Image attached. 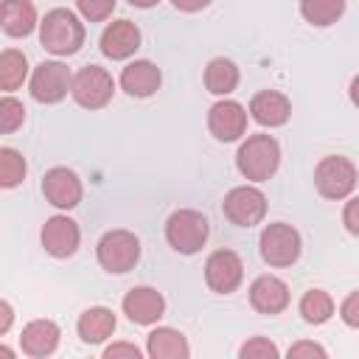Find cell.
I'll return each instance as SVG.
<instances>
[{
    "label": "cell",
    "mask_w": 359,
    "mask_h": 359,
    "mask_svg": "<svg viewBox=\"0 0 359 359\" xmlns=\"http://www.w3.org/2000/svg\"><path fill=\"white\" fill-rule=\"evenodd\" d=\"M238 356H241V359H278L280 351H278V345L269 342L266 337H252V339H247V342L238 348Z\"/></svg>",
    "instance_id": "f1b7e54d"
},
{
    "label": "cell",
    "mask_w": 359,
    "mask_h": 359,
    "mask_svg": "<svg viewBox=\"0 0 359 359\" xmlns=\"http://www.w3.org/2000/svg\"><path fill=\"white\" fill-rule=\"evenodd\" d=\"M208 219L199 213V210H191V208H182V210H174L165 222V241L171 250L182 252V255H194L205 247L208 241Z\"/></svg>",
    "instance_id": "3957f363"
},
{
    "label": "cell",
    "mask_w": 359,
    "mask_h": 359,
    "mask_svg": "<svg viewBox=\"0 0 359 359\" xmlns=\"http://www.w3.org/2000/svg\"><path fill=\"white\" fill-rule=\"evenodd\" d=\"M39 238H42V247H45L48 255H53V258H70L79 250L81 233H79V224L70 216H50L42 224V236Z\"/></svg>",
    "instance_id": "4fadbf2b"
},
{
    "label": "cell",
    "mask_w": 359,
    "mask_h": 359,
    "mask_svg": "<svg viewBox=\"0 0 359 359\" xmlns=\"http://www.w3.org/2000/svg\"><path fill=\"white\" fill-rule=\"evenodd\" d=\"M59 325L53 320H31L20 334V348L31 359H45L59 345Z\"/></svg>",
    "instance_id": "ac0fdd59"
},
{
    "label": "cell",
    "mask_w": 359,
    "mask_h": 359,
    "mask_svg": "<svg viewBox=\"0 0 359 359\" xmlns=\"http://www.w3.org/2000/svg\"><path fill=\"white\" fill-rule=\"evenodd\" d=\"M140 48V31L132 20H118V22H109L101 34V53L107 59H129L135 50Z\"/></svg>",
    "instance_id": "9a60e30c"
},
{
    "label": "cell",
    "mask_w": 359,
    "mask_h": 359,
    "mask_svg": "<svg viewBox=\"0 0 359 359\" xmlns=\"http://www.w3.org/2000/svg\"><path fill=\"white\" fill-rule=\"evenodd\" d=\"M42 194H45V199H48L53 208L70 210V208H76V205L81 202L84 188H81V180H79L70 168L56 165V168L45 171V177H42Z\"/></svg>",
    "instance_id": "7c38bea8"
},
{
    "label": "cell",
    "mask_w": 359,
    "mask_h": 359,
    "mask_svg": "<svg viewBox=\"0 0 359 359\" xmlns=\"http://www.w3.org/2000/svg\"><path fill=\"white\" fill-rule=\"evenodd\" d=\"M300 314L306 323L311 325H323L325 320H331L334 314V300L328 292L323 289H309L303 297H300Z\"/></svg>",
    "instance_id": "484cf974"
},
{
    "label": "cell",
    "mask_w": 359,
    "mask_h": 359,
    "mask_svg": "<svg viewBox=\"0 0 359 359\" xmlns=\"http://www.w3.org/2000/svg\"><path fill=\"white\" fill-rule=\"evenodd\" d=\"M0 25L8 36H28L36 25V8L31 0H3Z\"/></svg>",
    "instance_id": "7402d4cb"
},
{
    "label": "cell",
    "mask_w": 359,
    "mask_h": 359,
    "mask_svg": "<svg viewBox=\"0 0 359 359\" xmlns=\"http://www.w3.org/2000/svg\"><path fill=\"white\" fill-rule=\"evenodd\" d=\"M250 306L261 314H280L289 306V286L275 275H261L250 286Z\"/></svg>",
    "instance_id": "e0dca14e"
},
{
    "label": "cell",
    "mask_w": 359,
    "mask_h": 359,
    "mask_svg": "<svg viewBox=\"0 0 359 359\" xmlns=\"http://www.w3.org/2000/svg\"><path fill=\"white\" fill-rule=\"evenodd\" d=\"M121 356L140 359V348L132 345V342H112V345L104 348V359H121Z\"/></svg>",
    "instance_id": "1f68e13d"
},
{
    "label": "cell",
    "mask_w": 359,
    "mask_h": 359,
    "mask_svg": "<svg viewBox=\"0 0 359 359\" xmlns=\"http://www.w3.org/2000/svg\"><path fill=\"white\" fill-rule=\"evenodd\" d=\"M11 320H14V314H11V306H8V300H0V334H6V331H8Z\"/></svg>",
    "instance_id": "d590c367"
},
{
    "label": "cell",
    "mask_w": 359,
    "mask_h": 359,
    "mask_svg": "<svg viewBox=\"0 0 359 359\" xmlns=\"http://www.w3.org/2000/svg\"><path fill=\"white\" fill-rule=\"evenodd\" d=\"M208 129L222 143L238 140L247 132V109L233 98H222L208 112Z\"/></svg>",
    "instance_id": "8fae6325"
},
{
    "label": "cell",
    "mask_w": 359,
    "mask_h": 359,
    "mask_svg": "<svg viewBox=\"0 0 359 359\" xmlns=\"http://www.w3.org/2000/svg\"><path fill=\"white\" fill-rule=\"evenodd\" d=\"M339 317H342L345 325L359 328V292H351V294L342 300V306H339Z\"/></svg>",
    "instance_id": "4dcf8cb0"
},
{
    "label": "cell",
    "mask_w": 359,
    "mask_h": 359,
    "mask_svg": "<svg viewBox=\"0 0 359 359\" xmlns=\"http://www.w3.org/2000/svg\"><path fill=\"white\" fill-rule=\"evenodd\" d=\"M25 76H28V59H25V53H20L14 48H6L0 53V90H6V93L17 90L25 81Z\"/></svg>",
    "instance_id": "cb8c5ba5"
},
{
    "label": "cell",
    "mask_w": 359,
    "mask_h": 359,
    "mask_svg": "<svg viewBox=\"0 0 359 359\" xmlns=\"http://www.w3.org/2000/svg\"><path fill=\"white\" fill-rule=\"evenodd\" d=\"M129 6H135V8H151V6H157L160 0H126Z\"/></svg>",
    "instance_id": "8d00e7d4"
},
{
    "label": "cell",
    "mask_w": 359,
    "mask_h": 359,
    "mask_svg": "<svg viewBox=\"0 0 359 359\" xmlns=\"http://www.w3.org/2000/svg\"><path fill=\"white\" fill-rule=\"evenodd\" d=\"M280 165V146L272 135H250L236 151V168L250 182H266Z\"/></svg>",
    "instance_id": "7a4b0ae2"
},
{
    "label": "cell",
    "mask_w": 359,
    "mask_h": 359,
    "mask_svg": "<svg viewBox=\"0 0 359 359\" xmlns=\"http://www.w3.org/2000/svg\"><path fill=\"white\" fill-rule=\"evenodd\" d=\"M171 3H174V8L188 11V14L202 11V8H208V6H210V0H171Z\"/></svg>",
    "instance_id": "e575fe53"
},
{
    "label": "cell",
    "mask_w": 359,
    "mask_h": 359,
    "mask_svg": "<svg viewBox=\"0 0 359 359\" xmlns=\"http://www.w3.org/2000/svg\"><path fill=\"white\" fill-rule=\"evenodd\" d=\"M95 255H98V264L107 272L123 275V272H129L137 264V258H140V241L129 230H109V233H104L98 238Z\"/></svg>",
    "instance_id": "277c9868"
},
{
    "label": "cell",
    "mask_w": 359,
    "mask_h": 359,
    "mask_svg": "<svg viewBox=\"0 0 359 359\" xmlns=\"http://www.w3.org/2000/svg\"><path fill=\"white\" fill-rule=\"evenodd\" d=\"M250 115L261 123V126H283L286 121H289V115H292V104H289V98L283 95V93H278V90H261V93H255L252 95V101H250Z\"/></svg>",
    "instance_id": "d6986e66"
},
{
    "label": "cell",
    "mask_w": 359,
    "mask_h": 359,
    "mask_svg": "<svg viewBox=\"0 0 359 359\" xmlns=\"http://www.w3.org/2000/svg\"><path fill=\"white\" fill-rule=\"evenodd\" d=\"M25 121V107L22 101L11 98V95H3L0 98V132L3 135H11L14 129H20Z\"/></svg>",
    "instance_id": "83f0119b"
},
{
    "label": "cell",
    "mask_w": 359,
    "mask_h": 359,
    "mask_svg": "<svg viewBox=\"0 0 359 359\" xmlns=\"http://www.w3.org/2000/svg\"><path fill=\"white\" fill-rule=\"evenodd\" d=\"M121 306H123V314L132 323H137V325H154L163 317V311H165L163 294L157 289H151V286H135V289H129Z\"/></svg>",
    "instance_id": "5bb4252c"
},
{
    "label": "cell",
    "mask_w": 359,
    "mask_h": 359,
    "mask_svg": "<svg viewBox=\"0 0 359 359\" xmlns=\"http://www.w3.org/2000/svg\"><path fill=\"white\" fill-rule=\"evenodd\" d=\"M39 42L53 56H70L84 45V22L70 8H50L39 22Z\"/></svg>",
    "instance_id": "6da1fadb"
},
{
    "label": "cell",
    "mask_w": 359,
    "mask_h": 359,
    "mask_svg": "<svg viewBox=\"0 0 359 359\" xmlns=\"http://www.w3.org/2000/svg\"><path fill=\"white\" fill-rule=\"evenodd\" d=\"M73 76L62 62H42L31 73V98L39 104H59L70 93Z\"/></svg>",
    "instance_id": "9c48e42d"
},
{
    "label": "cell",
    "mask_w": 359,
    "mask_h": 359,
    "mask_svg": "<svg viewBox=\"0 0 359 359\" xmlns=\"http://www.w3.org/2000/svg\"><path fill=\"white\" fill-rule=\"evenodd\" d=\"M351 101H353V104L359 107V76H356V79L351 81Z\"/></svg>",
    "instance_id": "74e56055"
},
{
    "label": "cell",
    "mask_w": 359,
    "mask_h": 359,
    "mask_svg": "<svg viewBox=\"0 0 359 359\" xmlns=\"http://www.w3.org/2000/svg\"><path fill=\"white\" fill-rule=\"evenodd\" d=\"M244 278V264L238 258V252L233 250H216L208 255L205 261V283L210 286V292L216 294H230L241 286Z\"/></svg>",
    "instance_id": "30bf717a"
},
{
    "label": "cell",
    "mask_w": 359,
    "mask_h": 359,
    "mask_svg": "<svg viewBox=\"0 0 359 359\" xmlns=\"http://www.w3.org/2000/svg\"><path fill=\"white\" fill-rule=\"evenodd\" d=\"M300 356H325V348L317 345V342H294L289 348V359H300Z\"/></svg>",
    "instance_id": "836d02e7"
},
{
    "label": "cell",
    "mask_w": 359,
    "mask_h": 359,
    "mask_svg": "<svg viewBox=\"0 0 359 359\" xmlns=\"http://www.w3.org/2000/svg\"><path fill=\"white\" fill-rule=\"evenodd\" d=\"M76 8L87 22H104L115 11V0H76Z\"/></svg>",
    "instance_id": "f546056e"
},
{
    "label": "cell",
    "mask_w": 359,
    "mask_h": 359,
    "mask_svg": "<svg viewBox=\"0 0 359 359\" xmlns=\"http://www.w3.org/2000/svg\"><path fill=\"white\" fill-rule=\"evenodd\" d=\"M222 213L236 227H252L266 216V196L255 185H238L227 191L222 202Z\"/></svg>",
    "instance_id": "ba28073f"
},
{
    "label": "cell",
    "mask_w": 359,
    "mask_h": 359,
    "mask_svg": "<svg viewBox=\"0 0 359 359\" xmlns=\"http://www.w3.org/2000/svg\"><path fill=\"white\" fill-rule=\"evenodd\" d=\"M258 247L269 266H292L300 258V233L286 222H272L261 230Z\"/></svg>",
    "instance_id": "8992f818"
},
{
    "label": "cell",
    "mask_w": 359,
    "mask_h": 359,
    "mask_svg": "<svg viewBox=\"0 0 359 359\" xmlns=\"http://www.w3.org/2000/svg\"><path fill=\"white\" fill-rule=\"evenodd\" d=\"M25 171H28L25 157H22L17 149L3 146V149H0V185H3V188L20 185V182L25 180Z\"/></svg>",
    "instance_id": "4316f807"
},
{
    "label": "cell",
    "mask_w": 359,
    "mask_h": 359,
    "mask_svg": "<svg viewBox=\"0 0 359 359\" xmlns=\"http://www.w3.org/2000/svg\"><path fill=\"white\" fill-rule=\"evenodd\" d=\"M205 87L213 95H230L238 87V67L224 56L210 59L205 67Z\"/></svg>",
    "instance_id": "603a6c76"
},
{
    "label": "cell",
    "mask_w": 359,
    "mask_h": 359,
    "mask_svg": "<svg viewBox=\"0 0 359 359\" xmlns=\"http://www.w3.org/2000/svg\"><path fill=\"white\" fill-rule=\"evenodd\" d=\"M345 11V0H300V14L306 22L325 28L334 25Z\"/></svg>",
    "instance_id": "d4e9b609"
},
{
    "label": "cell",
    "mask_w": 359,
    "mask_h": 359,
    "mask_svg": "<svg viewBox=\"0 0 359 359\" xmlns=\"http://www.w3.org/2000/svg\"><path fill=\"white\" fill-rule=\"evenodd\" d=\"M342 224H345V230H348V233L359 236V196H353V199H348V202H345Z\"/></svg>",
    "instance_id": "d6a6232c"
},
{
    "label": "cell",
    "mask_w": 359,
    "mask_h": 359,
    "mask_svg": "<svg viewBox=\"0 0 359 359\" xmlns=\"http://www.w3.org/2000/svg\"><path fill=\"white\" fill-rule=\"evenodd\" d=\"M115 93V81L112 76L98 67V65H84L76 76H73V84H70V95L79 107L84 109H101L109 104Z\"/></svg>",
    "instance_id": "52a82bcc"
},
{
    "label": "cell",
    "mask_w": 359,
    "mask_h": 359,
    "mask_svg": "<svg viewBox=\"0 0 359 359\" xmlns=\"http://www.w3.org/2000/svg\"><path fill=\"white\" fill-rule=\"evenodd\" d=\"M76 328H79L81 342L98 345V342H104V339L112 337V331H115V314H112V309H107V306H93V309L81 311Z\"/></svg>",
    "instance_id": "44dd1931"
},
{
    "label": "cell",
    "mask_w": 359,
    "mask_h": 359,
    "mask_svg": "<svg viewBox=\"0 0 359 359\" xmlns=\"http://www.w3.org/2000/svg\"><path fill=\"white\" fill-rule=\"evenodd\" d=\"M146 353L151 359H188L191 348H188V339L177 328L160 325L146 337Z\"/></svg>",
    "instance_id": "ffe728a7"
},
{
    "label": "cell",
    "mask_w": 359,
    "mask_h": 359,
    "mask_svg": "<svg viewBox=\"0 0 359 359\" xmlns=\"http://www.w3.org/2000/svg\"><path fill=\"white\" fill-rule=\"evenodd\" d=\"M160 67L149 59H135L121 70V87L132 98H149L160 90Z\"/></svg>",
    "instance_id": "2e32d148"
},
{
    "label": "cell",
    "mask_w": 359,
    "mask_h": 359,
    "mask_svg": "<svg viewBox=\"0 0 359 359\" xmlns=\"http://www.w3.org/2000/svg\"><path fill=\"white\" fill-rule=\"evenodd\" d=\"M314 185L325 199H345L356 188V165L342 154H328L314 168Z\"/></svg>",
    "instance_id": "5b68a950"
}]
</instances>
